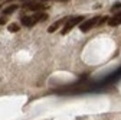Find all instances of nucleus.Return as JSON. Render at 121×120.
I'll use <instances>...</instances> for the list:
<instances>
[{
  "label": "nucleus",
  "instance_id": "obj_1",
  "mask_svg": "<svg viewBox=\"0 0 121 120\" xmlns=\"http://www.w3.org/2000/svg\"><path fill=\"white\" fill-rule=\"evenodd\" d=\"M82 20H84V18H82V16H73V18H69V19L66 20V23L64 25V29L60 31V33H62V35H66L72 28H75L77 25H79Z\"/></svg>",
  "mask_w": 121,
  "mask_h": 120
},
{
  "label": "nucleus",
  "instance_id": "obj_2",
  "mask_svg": "<svg viewBox=\"0 0 121 120\" xmlns=\"http://www.w3.org/2000/svg\"><path fill=\"white\" fill-rule=\"evenodd\" d=\"M98 22H99V18H98V16H94L92 19H89V20H85V22L81 25V31H82V32H88L89 29L95 28V26L98 25Z\"/></svg>",
  "mask_w": 121,
  "mask_h": 120
},
{
  "label": "nucleus",
  "instance_id": "obj_3",
  "mask_svg": "<svg viewBox=\"0 0 121 120\" xmlns=\"http://www.w3.org/2000/svg\"><path fill=\"white\" fill-rule=\"evenodd\" d=\"M23 7L27 10H32V12H39V10L45 9V5H42V3H26Z\"/></svg>",
  "mask_w": 121,
  "mask_h": 120
},
{
  "label": "nucleus",
  "instance_id": "obj_4",
  "mask_svg": "<svg viewBox=\"0 0 121 120\" xmlns=\"http://www.w3.org/2000/svg\"><path fill=\"white\" fill-rule=\"evenodd\" d=\"M20 22H22V25L26 26V28H30V26H33L35 23H38V22L33 19V16H23V18L20 19Z\"/></svg>",
  "mask_w": 121,
  "mask_h": 120
},
{
  "label": "nucleus",
  "instance_id": "obj_5",
  "mask_svg": "<svg viewBox=\"0 0 121 120\" xmlns=\"http://www.w3.org/2000/svg\"><path fill=\"white\" fill-rule=\"evenodd\" d=\"M108 25L110 26H118V25H121V12H118V13H115L114 16L108 20Z\"/></svg>",
  "mask_w": 121,
  "mask_h": 120
},
{
  "label": "nucleus",
  "instance_id": "obj_6",
  "mask_svg": "<svg viewBox=\"0 0 121 120\" xmlns=\"http://www.w3.org/2000/svg\"><path fill=\"white\" fill-rule=\"evenodd\" d=\"M65 20H68V19H59V20H56L55 23H52V25H51V26L48 28V32H49V33H53V32H55L56 29H58V28H59L60 25H62V23H64Z\"/></svg>",
  "mask_w": 121,
  "mask_h": 120
},
{
  "label": "nucleus",
  "instance_id": "obj_7",
  "mask_svg": "<svg viewBox=\"0 0 121 120\" xmlns=\"http://www.w3.org/2000/svg\"><path fill=\"white\" fill-rule=\"evenodd\" d=\"M33 19H35L36 22H42V20H46V19H48V14L43 13V12H39V13L33 14Z\"/></svg>",
  "mask_w": 121,
  "mask_h": 120
},
{
  "label": "nucleus",
  "instance_id": "obj_8",
  "mask_svg": "<svg viewBox=\"0 0 121 120\" xmlns=\"http://www.w3.org/2000/svg\"><path fill=\"white\" fill-rule=\"evenodd\" d=\"M17 10V5H12V6H7L6 9H3V14L4 16H7V14H12L13 12Z\"/></svg>",
  "mask_w": 121,
  "mask_h": 120
},
{
  "label": "nucleus",
  "instance_id": "obj_9",
  "mask_svg": "<svg viewBox=\"0 0 121 120\" xmlns=\"http://www.w3.org/2000/svg\"><path fill=\"white\" fill-rule=\"evenodd\" d=\"M7 29H9V32H17L19 31V25L17 23H10Z\"/></svg>",
  "mask_w": 121,
  "mask_h": 120
},
{
  "label": "nucleus",
  "instance_id": "obj_10",
  "mask_svg": "<svg viewBox=\"0 0 121 120\" xmlns=\"http://www.w3.org/2000/svg\"><path fill=\"white\" fill-rule=\"evenodd\" d=\"M121 7V2H117V3H114V6L111 7V12H114V10H117V9H120Z\"/></svg>",
  "mask_w": 121,
  "mask_h": 120
},
{
  "label": "nucleus",
  "instance_id": "obj_11",
  "mask_svg": "<svg viewBox=\"0 0 121 120\" xmlns=\"http://www.w3.org/2000/svg\"><path fill=\"white\" fill-rule=\"evenodd\" d=\"M107 20H108L107 18H102V19H99V22H98V25L101 26V25H104V23H105V22H107Z\"/></svg>",
  "mask_w": 121,
  "mask_h": 120
},
{
  "label": "nucleus",
  "instance_id": "obj_12",
  "mask_svg": "<svg viewBox=\"0 0 121 120\" xmlns=\"http://www.w3.org/2000/svg\"><path fill=\"white\" fill-rule=\"evenodd\" d=\"M6 20H7V18H6V16H3V18H0V25H3V23H6Z\"/></svg>",
  "mask_w": 121,
  "mask_h": 120
}]
</instances>
